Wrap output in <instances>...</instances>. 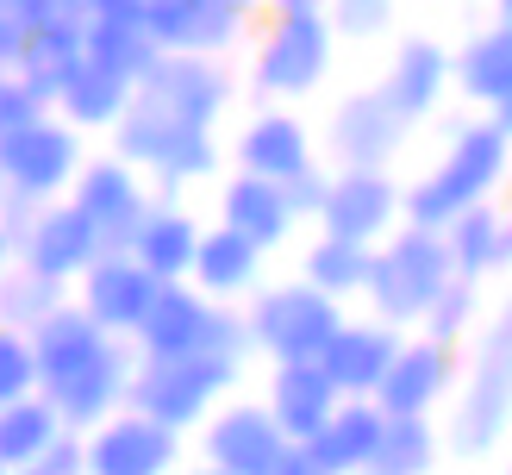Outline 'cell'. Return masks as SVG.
Masks as SVG:
<instances>
[{"instance_id":"cell-24","label":"cell","mask_w":512,"mask_h":475,"mask_svg":"<svg viewBox=\"0 0 512 475\" xmlns=\"http://www.w3.org/2000/svg\"><path fill=\"white\" fill-rule=\"evenodd\" d=\"M381 413L369 394H350V400H338V407L325 413V425L313 438H306L300 450H306V463H313L319 475H363V469H375V438H381Z\"/></svg>"},{"instance_id":"cell-1","label":"cell","mask_w":512,"mask_h":475,"mask_svg":"<svg viewBox=\"0 0 512 475\" xmlns=\"http://www.w3.org/2000/svg\"><path fill=\"white\" fill-rule=\"evenodd\" d=\"M506 175V119L494 113H469L450 125L444 157L431 163L413 188H400V219L425 225V232H444V225L475 207V200H494Z\"/></svg>"},{"instance_id":"cell-43","label":"cell","mask_w":512,"mask_h":475,"mask_svg":"<svg viewBox=\"0 0 512 475\" xmlns=\"http://www.w3.org/2000/svg\"><path fill=\"white\" fill-rule=\"evenodd\" d=\"M25 38H32V0H0V69H19Z\"/></svg>"},{"instance_id":"cell-49","label":"cell","mask_w":512,"mask_h":475,"mask_svg":"<svg viewBox=\"0 0 512 475\" xmlns=\"http://www.w3.org/2000/svg\"><path fill=\"white\" fill-rule=\"evenodd\" d=\"M363 475H388V469H363Z\"/></svg>"},{"instance_id":"cell-20","label":"cell","mask_w":512,"mask_h":475,"mask_svg":"<svg viewBox=\"0 0 512 475\" xmlns=\"http://www.w3.org/2000/svg\"><path fill=\"white\" fill-rule=\"evenodd\" d=\"M400 338L406 332H394V325H381V319H338V332H331L325 344H319V369H325V382L338 388L344 400L350 394H375V382H381V369H388V357L400 350Z\"/></svg>"},{"instance_id":"cell-34","label":"cell","mask_w":512,"mask_h":475,"mask_svg":"<svg viewBox=\"0 0 512 475\" xmlns=\"http://www.w3.org/2000/svg\"><path fill=\"white\" fill-rule=\"evenodd\" d=\"M438 463H444V438H438V419H431V413H388V419H381L375 469H388V475H431Z\"/></svg>"},{"instance_id":"cell-3","label":"cell","mask_w":512,"mask_h":475,"mask_svg":"<svg viewBox=\"0 0 512 475\" xmlns=\"http://www.w3.org/2000/svg\"><path fill=\"white\" fill-rule=\"evenodd\" d=\"M338 69V32L313 7H281L256 25L250 38V88L269 107H294V100L319 94L325 75Z\"/></svg>"},{"instance_id":"cell-19","label":"cell","mask_w":512,"mask_h":475,"mask_svg":"<svg viewBox=\"0 0 512 475\" xmlns=\"http://www.w3.org/2000/svg\"><path fill=\"white\" fill-rule=\"evenodd\" d=\"M232 163L250 169V175H269V182H294L300 169L319 163V138H313V125H306L300 113L263 107V113H250V119L238 125Z\"/></svg>"},{"instance_id":"cell-17","label":"cell","mask_w":512,"mask_h":475,"mask_svg":"<svg viewBox=\"0 0 512 475\" xmlns=\"http://www.w3.org/2000/svg\"><path fill=\"white\" fill-rule=\"evenodd\" d=\"M194 432H200V463H213L225 475H263L275 463V450L288 444L275 432L263 400H232V394H225Z\"/></svg>"},{"instance_id":"cell-18","label":"cell","mask_w":512,"mask_h":475,"mask_svg":"<svg viewBox=\"0 0 512 475\" xmlns=\"http://www.w3.org/2000/svg\"><path fill=\"white\" fill-rule=\"evenodd\" d=\"M25 344H32V388L50 394V388H63L69 375H82L94 357H107L113 332H100L75 300H63V307H50L32 332H25Z\"/></svg>"},{"instance_id":"cell-47","label":"cell","mask_w":512,"mask_h":475,"mask_svg":"<svg viewBox=\"0 0 512 475\" xmlns=\"http://www.w3.org/2000/svg\"><path fill=\"white\" fill-rule=\"evenodd\" d=\"M13 263V244H7V232H0V269H7Z\"/></svg>"},{"instance_id":"cell-37","label":"cell","mask_w":512,"mask_h":475,"mask_svg":"<svg viewBox=\"0 0 512 475\" xmlns=\"http://www.w3.org/2000/svg\"><path fill=\"white\" fill-rule=\"evenodd\" d=\"M63 300H69L63 282H44V275H32L25 263L0 269V325H13V332H32V325L50 307H63Z\"/></svg>"},{"instance_id":"cell-39","label":"cell","mask_w":512,"mask_h":475,"mask_svg":"<svg viewBox=\"0 0 512 475\" xmlns=\"http://www.w3.org/2000/svg\"><path fill=\"white\" fill-rule=\"evenodd\" d=\"M394 7L400 0H325V19L338 32V44H369L394 25Z\"/></svg>"},{"instance_id":"cell-6","label":"cell","mask_w":512,"mask_h":475,"mask_svg":"<svg viewBox=\"0 0 512 475\" xmlns=\"http://www.w3.org/2000/svg\"><path fill=\"white\" fill-rule=\"evenodd\" d=\"M88 144L75 125H63L57 113H38L13 125V132H0V194H19L44 207V200H63L75 169H82Z\"/></svg>"},{"instance_id":"cell-22","label":"cell","mask_w":512,"mask_h":475,"mask_svg":"<svg viewBox=\"0 0 512 475\" xmlns=\"http://www.w3.org/2000/svg\"><path fill=\"white\" fill-rule=\"evenodd\" d=\"M450 94L469 100V113H512V32L506 25H481L450 50Z\"/></svg>"},{"instance_id":"cell-10","label":"cell","mask_w":512,"mask_h":475,"mask_svg":"<svg viewBox=\"0 0 512 475\" xmlns=\"http://www.w3.org/2000/svg\"><path fill=\"white\" fill-rule=\"evenodd\" d=\"M406 138L413 125L381 100V88H356L325 119V169H388Z\"/></svg>"},{"instance_id":"cell-27","label":"cell","mask_w":512,"mask_h":475,"mask_svg":"<svg viewBox=\"0 0 512 475\" xmlns=\"http://www.w3.org/2000/svg\"><path fill=\"white\" fill-rule=\"evenodd\" d=\"M132 363H138L132 338H113L107 357H94L82 375H69L63 388H50L44 400L57 407L63 432H88V425H100L113 407H125V382H132Z\"/></svg>"},{"instance_id":"cell-33","label":"cell","mask_w":512,"mask_h":475,"mask_svg":"<svg viewBox=\"0 0 512 475\" xmlns=\"http://www.w3.org/2000/svg\"><path fill=\"white\" fill-rule=\"evenodd\" d=\"M125 100H132V82H125L119 69L82 57L57 88H50V113H57L63 125H75V132H107V125L125 113Z\"/></svg>"},{"instance_id":"cell-14","label":"cell","mask_w":512,"mask_h":475,"mask_svg":"<svg viewBox=\"0 0 512 475\" xmlns=\"http://www.w3.org/2000/svg\"><path fill=\"white\" fill-rule=\"evenodd\" d=\"M506 419H512V369H481V363H463L450 388V419L438 425L444 450L456 457H494L500 438H506Z\"/></svg>"},{"instance_id":"cell-41","label":"cell","mask_w":512,"mask_h":475,"mask_svg":"<svg viewBox=\"0 0 512 475\" xmlns=\"http://www.w3.org/2000/svg\"><path fill=\"white\" fill-rule=\"evenodd\" d=\"M19 394H32V344H25V332L0 325V407Z\"/></svg>"},{"instance_id":"cell-8","label":"cell","mask_w":512,"mask_h":475,"mask_svg":"<svg viewBox=\"0 0 512 475\" xmlns=\"http://www.w3.org/2000/svg\"><path fill=\"white\" fill-rule=\"evenodd\" d=\"M263 0H150V38L157 50H188V57H232L256 32Z\"/></svg>"},{"instance_id":"cell-26","label":"cell","mask_w":512,"mask_h":475,"mask_svg":"<svg viewBox=\"0 0 512 475\" xmlns=\"http://www.w3.org/2000/svg\"><path fill=\"white\" fill-rule=\"evenodd\" d=\"M88 7V38H82V57L119 69L125 82L157 63V38H150V19H144V0H82Z\"/></svg>"},{"instance_id":"cell-28","label":"cell","mask_w":512,"mask_h":475,"mask_svg":"<svg viewBox=\"0 0 512 475\" xmlns=\"http://www.w3.org/2000/svg\"><path fill=\"white\" fill-rule=\"evenodd\" d=\"M219 225H232L238 238H250L256 250H281L294 238V207L288 194H281V182H269V175H250V169H232L219 188Z\"/></svg>"},{"instance_id":"cell-5","label":"cell","mask_w":512,"mask_h":475,"mask_svg":"<svg viewBox=\"0 0 512 475\" xmlns=\"http://www.w3.org/2000/svg\"><path fill=\"white\" fill-rule=\"evenodd\" d=\"M338 319H344V300L306 288L300 275H294V282H275V288H256L250 307H244L250 344L263 350L269 363H306V357H319V344L338 332Z\"/></svg>"},{"instance_id":"cell-31","label":"cell","mask_w":512,"mask_h":475,"mask_svg":"<svg viewBox=\"0 0 512 475\" xmlns=\"http://www.w3.org/2000/svg\"><path fill=\"white\" fill-rule=\"evenodd\" d=\"M444 257H450V275L463 282H494V275L512 263V225L494 200H475L463 207L450 225H444Z\"/></svg>"},{"instance_id":"cell-23","label":"cell","mask_w":512,"mask_h":475,"mask_svg":"<svg viewBox=\"0 0 512 475\" xmlns=\"http://www.w3.org/2000/svg\"><path fill=\"white\" fill-rule=\"evenodd\" d=\"M82 38H88V7L82 0H32V38L19 50V75L50 94L75 63H82Z\"/></svg>"},{"instance_id":"cell-30","label":"cell","mask_w":512,"mask_h":475,"mask_svg":"<svg viewBox=\"0 0 512 475\" xmlns=\"http://www.w3.org/2000/svg\"><path fill=\"white\" fill-rule=\"evenodd\" d=\"M338 388L325 382V369L306 357V363H269V388H263V407L275 419V432L288 444H306L325 425V413L338 407Z\"/></svg>"},{"instance_id":"cell-40","label":"cell","mask_w":512,"mask_h":475,"mask_svg":"<svg viewBox=\"0 0 512 475\" xmlns=\"http://www.w3.org/2000/svg\"><path fill=\"white\" fill-rule=\"evenodd\" d=\"M38 113H50V94L32 88L19 69H0V132H13V125L38 119Z\"/></svg>"},{"instance_id":"cell-42","label":"cell","mask_w":512,"mask_h":475,"mask_svg":"<svg viewBox=\"0 0 512 475\" xmlns=\"http://www.w3.org/2000/svg\"><path fill=\"white\" fill-rule=\"evenodd\" d=\"M13 475H88V463H82V432H57L32 463H19Z\"/></svg>"},{"instance_id":"cell-7","label":"cell","mask_w":512,"mask_h":475,"mask_svg":"<svg viewBox=\"0 0 512 475\" xmlns=\"http://www.w3.org/2000/svg\"><path fill=\"white\" fill-rule=\"evenodd\" d=\"M238 94V75L225 57H188V50H157L138 82H132V100L150 113H163L175 125H207L219 132V113L232 107Z\"/></svg>"},{"instance_id":"cell-9","label":"cell","mask_w":512,"mask_h":475,"mask_svg":"<svg viewBox=\"0 0 512 475\" xmlns=\"http://www.w3.org/2000/svg\"><path fill=\"white\" fill-rule=\"evenodd\" d=\"M82 463L88 475H175L182 432H169L138 407H113L100 425L82 432Z\"/></svg>"},{"instance_id":"cell-13","label":"cell","mask_w":512,"mask_h":475,"mask_svg":"<svg viewBox=\"0 0 512 475\" xmlns=\"http://www.w3.org/2000/svg\"><path fill=\"white\" fill-rule=\"evenodd\" d=\"M456 375H463V350L413 332V338H400V350L388 357L369 400L381 413H438L456 388Z\"/></svg>"},{"instance_id":"cell-2","label":"cell","mask_w":512,"mask_h":475,"mask_svg":"<svg viewBox=\"0 0 512 475\" xmlns=\"http://www.w3.org/2000/svg\"><path fill=\"white\" fill-rule=\"evenodd\" d=\"M450 282V257H444V232L425 225H394L388 238L369 244V275H363V307L369 319L394 325V332H419L425 307L438 300V288Z\"/></svg>"},{"instance_id":"cell-36","label":"cell","mask_w":512,"mask_h":475,"mask_svg":"<svg viewBox=\"0 0 512 475\" xmlns=\"http://www.w3.org/2000/svg\"><path fill=\"white\" fill-rule=\"evenodd\" d=\"M57 432H63V419H57V407H50L38 388L19 394V400H7V407H0V463H7V469L32 463Z\"/></svg>"},{"instance_id":"cell-46","label":"cell","mask_w":512,"mask_h":475,"mask_svg":"<svg viewBox=\"0 0 512 475\" xmlns=\"http://www.w3.org/2000/svg\"><path fill=\"white\" fill-rule=\"evenodd\" d=\"M269 7L281 13V7H313V13H325V0H269Z\"/></svg>"},{"instance_id":"cell-12","label":"cell","mask_w":512,"mask_h":475,"mask_svg":"<svg viewBox=\"0 0 512 475\" xmlns=\"http://www.w3.org/2000/svg\"><path fill=\"white\" fill-rule=\"evenodd\" d=\"M313 219L331 238L375 244L400 225V182L388 169H325V194Z\"/></svg>"},{"instance_id":"cell-35","label":"cell","mask_w":512,"mask_h":475,"mask_svg":"<svg viewBox=\"0 0 512 475\" xmlns=\"http://www.w3.org/2000/svg\"><path fill=\"white\" fill-rule=\"evenodd\" d=\"M363 275H369V244L319 232L313 244L300 250V282L331 294V300H356V294H363Z\"/></svg>"},{"instance_id":"cell-50","label":"cell","mask_w":512,"mask_h":475,"mask_svg":"<svg viewBox=\"0 0 512 475\" xmlns=\"http://www.w3.org/2000/svg\"><path fill=\"white\" fill-rule=\"evenodd\" d=\"M0 475H13V469H7V463H0Z\"/></svg>"},{"instance_id":"cell-25","label":"cell","mask_w":512,"mask_h":475,"mask_svg":"<svg viewBox=\"0 0 512 475\" xmlns=\"http://www.w3.org/2000/svg\"><path fill=\"white\" fill-rule=\"evenodd\" d=\"M444 94H450V50L438 38H406L394 50V63L381 69V100L406 125H425L444 107Z\"/></svg>"},{"instance_id":"cell-15","label":"cell","mask_w":512,"mask_h":475,"mask_svg":"<svg viewBox=\"0 0 512 475\" xmlns=\"http://www.w3.org/2000/svg\"><path fill=\"white\" fill-rule=\"evenodd\" d=\"M150 294H157V275H150L132 250H100V257L69 282V300L100 325V332H113V338L138 332Z\"/></svg>"},{"instance_id":"cell-44","label":"cell","mask_w":512,"mask_h":475,"mask_svg":"<svg viewBox=\"0 0 512 475\" xmlns=\"http://www.w3.org/2000/svg\"><path fill=\"white\" fill-rule=\"evenodd\" d=\"M281 194H288V207H294V219H313V213H319V194H325V163H313V169H300L294 182H281Z\"/></svg>"},{"instance_id":"cell-4","label":"cell","mask_w":512,"mask_h":475,"mask_svg":"<svg viewBox=\"0 0 512 475\" xmlns=\"http://www.w3.org/2000/svg\"><path fill=\"white\" fill-rule=\"evenodd\" d=\"M238 375H244L238 363L200 357V350H188V357H138L132 382H125V407H138L157 425H169V432L188 438L194 425L238 388Z\"/></svg>"},{"instance_id":"cell-45","label":"cell","mask_w":512,"mask_h":475,"mask_svg":"<svg viewBox=\"0 0 512 475\" xmlns=\"http://www.w3.org/2000/svg\"><path fill=\"white\" fill-rule=\"evenodd\" d=\"M263 475H319V469L306 463V450H300V444H281V450H275V463H269Z\"/></svg>"},{"instance_id":"cell-29","label":"cell","mask_w":512,"mask_h":475,"mask_svg":"<svg viewBox=\"0 0 512 475\" xmlns=\"http://www.w3.org/2000/svg\"><path fill=\"white\" fill-rule=\"evenodd\" d=\"M263 257L250 238H238L232 225H200V244H194V263H188V282L207 294V300H250L263 288Z\"/></svg>"},{"instance_id":"cell-21","label":"cell","mask_w":512,"mask_h":475,"mask_svg":"<svg viewBox=\"0 0 512 475\" xmlns=\"http://www.w3.org/2000/svg\"><path fill=\"white\" fill-rule=\"evenodd\" d=\"M213 307L219 300H207L194 282H157V294H150V307L132 332V350L138 357H188V350L207 344Z\"/></svg>"},{"instance_id":"cell-32","label":"cell","mask_w":512,"mask_h":475,"mask_svg":"<svg viewBox=\"0 0 512 475\" xmlns=\"http://www.w3.org/2000/svg\"><path fill=\"white\" fill-rule=\"evenodd\" d=\"M194 244H200V219L182 207V200H150L144 219L132 225V238H125V250H132L157 282H188Z\"/></svg>"},{"instance_id":"cell-16","label":"cell","mask_w":512,"mask_h":475,"mask_svg":"<svg viewBox=\"0 0 512 475\" xmlns=\"http://www.w3.org/2000/svg\"><path fill=\"white\" fill-rule=\"evenodd\" d=\"M100 232L69 207V200H44V207L25 219V232H19V244H13V263H25L32 275H44V282H75L94 257H100Z\"/></svg>"},{"instance_id":"cell-48","label":"cell","mask_w":512,"mask_h":475,"mask_svg":"<svg viewBox=\"0 0 512 475\" xmlns=\"http://www.w3.org/2000/svg\"><path fill=\"white\" fill-rule=\"evenodd\" d=\"M182 475H225V469H213V463H194V469H182Z\"/></svg>"},{"instance_id":"cell-11","label":"cell","mask_w":512,"mask_h":475,"mask_svg":"<svg viewBox=\"0 0 512 475\" xmlns=\"http://www.w3.org/2000/svg\"><path fill=\"white\" fill-rule=\"evenodd\" d=\"M63 200L94 225L107 250H125L132 225L144 219V207H150L157 194H150V182H144L132 163H119L113 150H107V157H82V169H75V182H69Z\"/></svg>"},{"instance_id":"cell-38","label":"cell","mask_w":512,"mask_h":475,"mask_svg":"<svg viewBox=\"0 0 512 475\" xmlns=\"http://www.w3.org/2000/svg\"><path fill=\"white\" fill-rule=\"evenodd\" d=\"M481 282H463V275H450V282L438 288V300L425 307V319H419V332L425 338H438V344H456L463 350V338L481 325Z\"/></svg>"}]
</instances>
